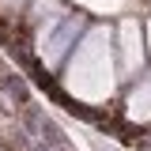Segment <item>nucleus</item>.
I'll list each match as a JSON object with an SVG mask.
<instances>
[{"mask_svg": "<svg viewBox=\"0 0 151 151\" xmlns=\"http://www.w3.org/2000/svg\"><path fill=\"white\" fill-rule=\"evenodd\" d=\"M42 136H45L49 144H57V147H60V140H64V136H60V129H57V125H49V121L42 125Z\"/></svg>", "mask_w": 151, "mask_h": 151, "instance_id": "nucleus-1", "label": "nucleus"}, {"mask_svg": "<svg viewBox=\"0 0 151 151\" xmlns=\"http://www.w3.org/2000/svg\"><path fill=\"white\" fill-rule=\"evenodd\" d=\"M57 151H68V147H57Z\"/></svg>", "mask_w": 151, "mask_h": 151, "instance_id": "nucleus-3", "label": "nucleus"}, {"mask_svg": "<svg viewBox=\"0 0 151 151\" xmlns=\"http://www.w3.org/2000/svg\"><path fill=\"white\" fill-rule=\"evenodd\" d=\"M98 151H110V147H98Z\"/></svg>", "mask_w": 151, "mask_h": 151, "instance_id": "nucleus-2", "label": "nucleus"}]
</instances>
